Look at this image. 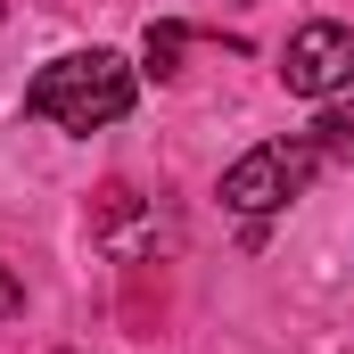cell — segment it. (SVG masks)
Instances as JSON below:
<instances>
[{
  "label": "cell",
  "instance_id": "obj_6",
  "mask_svg": "<svg viewBox=\"0 0 354 354\" xmlns=\"http://www.w3.org/2000/svg\"><path fill=\"white\" fill-rule=\"evenodd\" d=\"M8 313H25V280H8V272H0V322H8Z\"/></svg>",
  "mask_w": 354,
  "mask_h": 354
},
{
  "label": "cell",
  "instance_id": "obj_2",
  "mask_svg": "<svg viewBox=\"0 0 354 354\" xmlns=\"http://www.w3.org/2000/svg\"><path fill=\"white\" fill-rule=\"evenodd\" d=\"M322 165H330V157L313 149V132H305V140H264V149H248V157L223 174V206H231V214H280L288 198L313 189Z\"/></svg>",
  "mask_w": 354,
  "mask_h": 354
},
{
  "label": "cell",
  "instance_id": "obj_1",
  "mask_svg": "<svg viewBox=\"0 0 354 354\" xmlns=\"http://www.w3.org/2000/svg\"><path fill=\"white\" fill-rule=\"evenodd\" d=\"M132 99H140V75L115 50H66L25 83V115L58 124V132H107L132 115Z\"/></svg>",
  "mask_w": 354,
  "mask_h": 354
},
{
  "label": "cell",
  "instance_id": "obj_4",
  "mask_svg": "<svg viewBox=\"0 0 354 354\" xmlns=\"http://www.w3.org/2000/svg\"><path fill=\"white\" fill-rule=\"evenodd\" d=\"M140 58H149V75H157V83H174V75H181V58H189V25H174V17H165V25H149Z\"/></svg>",
  "mask_w": 354,
  "mask_h": 354
},
{
  "label": "cell",
  "instance_id": "obj_5",
  "mask_svg": "<svg viewBox=\"0 0 354 354\" xmlns=\"http://www.w3.org/2000/svg\"><path fill=\"white\" fill-rule=\"evenodd\" d=\"M313 149H322L330 165H354V99H330V107H322V124H313Z\"/></svg>",
  "mask_w": 354,
  "mask_h": 354
},
{
  "label": "cell",
  "instance_id": "obj_3",
  "mask_svg": "<svg viewBox=\"0 0 354 354\" xmlns=\"http://www.w3.org/2000/svg\"><path fill=\"white\" fill-rule=\"evenodd\" d=\"M280 83L297 91V99H338V91H354V25H330V17L297 25L288 50H280Z\"/></svg>",
  "mask_w": 354,
  "mask_h": 354
}]
</instances>
